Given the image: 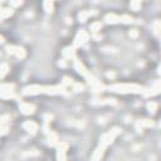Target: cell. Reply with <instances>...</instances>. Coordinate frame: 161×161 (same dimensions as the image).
Here are the masks:
<instances>
[{
    "mask_svg": "<svg viewBox=\"0 0 161 161\" xmlns=\"http://www.w3.org/2000/svg\"><path fill=\"white\" fill-rule=\"evenodd\" d=\"M119 132H121L119 127H113V128H111L109 131H107L106 133H103V135L101 136V138H99V145L97 146L96 151L93 152V155H92V157H91V161H99V160L102 158V156H103L106 148L114 141V138L119 135Z\"/></svg>",
    "mask_w": 161,
    "mask_h": 161,
    "instance_id": "1",
    "label": "cell"
},
{
    "mask_svg": "<svg viewBox=\"0 0 161 161\" xmlns=\"http://www.w3.org/2000/svg\"><path fill=\"white\" fill-rule=\"evenodd\" d=\"M24 94L26 96H34V94H40V93H47V94H60L64 93V86H28L23 91Z\"/></svg>",
    "mask_w": 161,
    "mask_h": 161,
    "instance_id": "2",
    "label": "cell"
},
{
    "mask_svg": "<svg viewBox=\"0 0 161 161\" xmlns=\"http://www.w3.org/2000/svg\"><path fill=\"white\" fill-rule=\"evenodd\" d=\"M112 92L117 93H143L145 88L135 83H114L108 87Z\"/></svg>",
    "mask_w": 161,
    "mask_h": 161,
    "instance_id": "3",
    "label": "cell"
},
{
    "mask_svg": "<svg viewBox=\"0 0 161 161\" xmlns=\"http://www.w3.org/2000/svg\"><path fill=\"white\" fill-rule=\"evenodd\" d=\"M88 39H89L88 33H87L86 30L80 29V30L77 33V35H75V38H74V43H73L72 47H73V48H78V47H80V45H83Z\"/></svg>",
    "mask_w": 161,
    "mask_h": 161,
    "instance_id": "4",
    "label": "cell"
},
{
    "mask_svg": "<svg viewBox=\"0 0 161 161\" xmlns=\"http://www.w3.org/2000/svg\"><path fill=\"white\" fill-rule=\"evenodd\" d=\"M5 49H6V52H8L9 54L15 55L16 58H21V59H23V58H25V55H26L25 49L21 48V47H16V45H6Z\"/></svg>",
    "mask_w": 161,
    "mask_h": 161,
    "instance_id": "5",
    "label": "cell"
},
{
    "mask_svg": "<svg viewBox=\"0 0 161 161\" xmlns=\"http://www.w3.org/2000/svg\"><path fill=\"white\" fill-rule=\"evenodd\" d=\"M68 145L65 142H59L57 145V161H65V151Z\"/></svg>",
    "mask_w": 161,
    "mask_h": 161,
    "instance_id": "6",
    "label": "cell"
},
{
    "mask_svg": "<svg viewBox=\"0 0 161 161\" xmlns=\"http://www.w3.org/2000/svg\"><path fill=\"white\" fill-rule=\"evenodd\" d=\"M19 109L21 113L24 114H33L35 112V106L31 103H26V102H21L19 104Z\"/></svg>",
    "mask_w": 161,
    "mask_h": 161,
    "instance_id": "7",
    "label": "cell"
},
{
    "mask_svg": "<svg viewBox=\"0 0 161 161\" xmlns=\"http://www.w3.org/2000/svg\"><path fill=\"white\" fill-rule=\"evenodd\" d=\"M23 127H24L25 131H28V132L31 133V135L36 133V131H38V128H39V126H38L34 121H25V122L23 123Z\"/></svg>",
    "mask_w": 161,
    "mask_h": 161,
    "instance_id": "8",
    "label": "cell"
},
{
    "mask_svg": "<svg viewBox=\"0 0 161 161\" xmlns=\"http://www.w3.org/2000/svg\"><path fill=\"white\" fill-rule=\"evenodd\" d=\"M98 11L96 10V9H92V10H83V11H80L79 14H78V19H79V21H86L89 16H93V15H96Z\"/></svg>",
    "mask_w": 161,
    "mask_h": 161,
    "instance_id": "9",
    "label": "cell"
},
{
    "mask_svg": "<svg viewBox=\"0 0 161 161\" xmlns=\"http://www.w3.org/2000/svg\"><path fill=\"white\" fill-rule=\"evenodd\" d=\"M63 57L65 59H75V48H73V47H65L63 49Z\"/></svg>",
    "mask_w": 161,
    "mask_h": 161,
    "instance_id": "10",
    "label": "cell"
},
{
    "mask_svg": "<svg viewBox=\"0 0 161 161\" xmlns=\"http://www.w3.org/2000/svg\"><path fill=\"white\" fill-rule=\"evenodd\" d=\"M104 21L108 23V24H116V23H119V15L114 14V13H111V14H107L104 16Z\"/></svg>",
    "mask_w": 161,
    "mask_h": 161,
    "instance_id": "11",
    "label": "cell"
},
{
    "mask_svg": "<svg viewBox=\"0 0 161 161\" xmlns=\"http://www.w3.org/2000/svg\"><path fill=\"white\" fill-rule=\"evenodd\" d=\"M158 92H160V82L157 80V82L153 84V87H151V89H150V91H143V94L148 97V96L158 94Z\"/></svg>",
    "mask_w": 161,
    "mask_h": 161,
    "instance_id": "12",
    "label": "cell"
},
{
    "mask_svg": "<svg viewBox=\"0 0 161 161\" xmlns=\"http://www.w3.org/2000/svg\"><path fill=\"white\" fill-rule=\"evenodd\" d=\"M13 13H14L13 8H3V9L0 10V16H1V19H5V18L11 16Z\"/></svg>",
    "mask_w": 161,
    "mask_h": 161,
    "instance_id": "13",
    "label": "cell"
},
{
    "mask_svg": "<svg viewBox=\"0 0 161 161\" xmlns=\"http://www.w3.org/2000/svg\"><path fill=\"white\" fill-rule=\"evenodd\" d=\"M119 23L122 24H131L133 23V18L128 14H123V15H119Z\"/></svg>",
    "mask_w": 161,
    "mask_h": 161,
    "instance_id": "14",
    "label": "cell"
},
{
    "mask_svg": "<svg viewBox=\"0 0 161 161\" xmlns=\"http://www.w3.org/2000/svg\"><path fill=\"white\" fill-rule=\"evenodd\" d=\"M151 28H152V30H153V34H155L156 36H158V35H160V29H161V23H160V20H155V21L151 24Z\"/></svg>",
    "mask_w": 161,
    "mask_h": 161,
    "instance_id": "15",
    "label": "cell"
},
{
    "mask_svg": "<svg viewBox=\"0 0 161 161\" xmlns=\"http://www.w3.org/2000/svg\"><path fill=\"white\" fill-rule=\"evenodd\" d=\"M48 135H49V143L52 145V146H57L58 143H59V141H58V136L54 133V132H48Z\"/></svg>",
    "mask_w": 161,
    "mask_h": 161,
    "instance_id": "16",
    "label": "cell"
},
{
    "mask_svg": "<svg viewBox=\"0 0 161 161\" xmlns=\"http://www.w3.org/2000/svg\"><path fill=\"white\" fill-rule=\"evenodd\" d=\"M0 97L1 98H15V92L14 91H0Z\"/></svg>",
    "mask_w": 161,
    "mask_h": 161,
    "instance_id": "17",
    "label": "cell"
},
{
    "mask_svg": "<svg viewBox=\"0 0 161 161\" xmlns=\"http://www.w3.org/2000/svg\"><path fill=\"white\" fill-rule=\"evenodd\" d=\"M101 28H102V23H101V21H93V23L89 25V29H91V31H93V33H97L98 30H101Z\"/></svg>",
    "mask_w": 161,
    "mask_h": 161,
    "instance_id": "18",
    "label": "cell"
},
{
    "mask_svg": "<svg viewBox=\"0 0 161 161\" xmlns=\"http://www.w3.org/2000/svg\"><path fill=\"white\" fill-rule=\"evenodd\" d=\"M9 72V65L6 63H1L0 64V78H4Z\"/></svg>",
    "mask_w": 161,
    "mask_h": 161,
    "instance_id": "19",
    "label": "cell"
},
{
    "mask_svg": "<svg viewBox=\"0 0 161 161\" xmlns=\"http://www.w3.org/2000/svg\"><path fill=\"white\" fill-rule=\"evenodd\" d=\"M43 8H44V10L49 14V13L53 11V9H54V4H53V1H44V3H43Z\"/></svg>",
    "mask_w": 161,
    "mask_h": 161,
    "instance_id": "20",
    "label": "cell"
},
{
    "mask_svg": "<svg viewBox=\"0 0 161 161\" xmlns=\"http://www.w3.org/2000/svg\"><path fill=\"white\" fill-rule=\"evenodd\" d=\"M152 125H153V122L150 121V119H142V121H138V123H137V126L138 127L141 126V128L142 127H151Z\"/></svg>",
    "mask_w": 161,
    "mask_h": 161,
    "instance_id": "21",
    "label": "cell"
},
{
    "mask_svg": "<svg viewBox=\"0 0 161 161\" xmlns=\"http://www.w3.org/2000/svg\"><path fill=\"white\" fill-rule=\"evenodd\" d=\"M14 87L13 83H3L0 84V91H14Z\"/></svg>",
    "mask_w": 161,
    "mask_h": 161,
    "instance_id": "22",
    "label": "cell"
},
{
    "mask_svg": "<svg viewBox=\"0 0 161 161\" xmlns=\"http://www.w3.org/2000/svg\"><path fill=\"white\" fill-rule=\"evenodd\" d=\"M130 8H131L132 10H135V11L140 10V9H141V1H137V0L131 1V3H130Z\"/></svg>",
    "mask_w": 161,
    "mask_h": 161,
    "instance_id": "23",
    "label": "cell"
},
{
    "mask_svg": "<svg viewBox=\"0 0 161 161\" xmlns=\"http://www.w3.org/2000/svg\"><path fill=\"white\" fill-rule=\"evenodd\" d=\"M147 109H148L151 113H155L156 109H157V103H156V102H148V103H147Z\"/></svg>",
    "mask_w": 161,
    "mask_h": 161,
    "instance_id": "24",
    "label": "cell"
},
{
    "mask_svg": "<svg viewBox=\"0 0 161 161\" xmlns=\"http://www.w3.org/2000/svg\"><path fill=\"white\" fill-rule=\"evenodd\" d=\"M9 119H10V117H9V116H0V126L5 125Z\"/></svg>",
    "mask_w": 161,
    "mask_h": 161,
    "instance_id": "25",
    "label": "cell"
},
{
    "mask_svg": "<svg viewBox=\"0 0 161 161\" xmlns=\"http://www.w3.org/2000/svg\"><path fill=\"white\" fill-rule=\"evenodd\" d=\"M128 35H130L131 38H137V36H138V31H137V29H132V30H130V31H128Z\"/></svg>",
    "mask_w": 161,
    "mask_h": 161,
    "instance_id": "26",
    "label": "cell"
},
{
    "mask_svg": "<svg viewBox=\"0 0 161 161\" xmlns=\"http://www.w3.org/2000/svg\"><path fill=\"white\" fill-rule=\"evenodd\" d=\"M84 89V86L83 84H80V83H75L74 84V91L75 92H80V91H83Z\"/></svg>",
    "mask_w": 161,
    "mask_h": 161,
    "instance_id": "27",
    "label": "cell"
},
{
    "mask_svg": "<svg viewBox=\"0 0 161 161\" xmlns=\"http://www.w3.org/2000/svg\"><path fill=\"white\" fill-rule=\"evenodd\" d=\"M65 84H72V78L64 77V79H63V86H65Z\"/></svg>",
    "mask_w": 161,
    "mask_h": 161,
    "instance_id": "28",
    "label": "cell"
},
{
    "mask_svg": "<svg viewBox=\"0 0 161 161\" xmlns=\"http://www.w3.org/2000/svg\"><path fill=\"white\" fill-rule=\"evenodd\" d=\"M23 4V1H10V6L15 8V6H20Z\"/></svg>",
    "mask_w": 161,
    "mask_h": 161,
    "instance_id": "29",
    "label": "cell"
},
{
    "mask_svg": "<svg viewBox=\"0 0 161 161\" xmlns=\"http://www.w3.org/2000/svg\"><path fill=\"white\" fill-rule=\"evenodd\" d=\"M59 65H62V67H65V65H67V63H65V60H64V59H62V60L59 62Z\"/></svg>",
    "mask_w": 161,
    "mask_h": 161,
    "instance_id": "30",
    "label": "cell"
},
{
    "mask_svg": "<svg viewBox=\"0 0 161 161\" xmlns=\"http://www.w3.org/2000/svg\"><path fill=\"white\" fill-rule=\"evenodd\" d=\"M107 77L108 78H114V74L113 73H107Z\"/></svg>",
    "mask_w": 161,
    "mask_h": 161,
    "instance_id": "31",
    "label": "cell"
},
{
    "mask_svg": "<svg viewBox=\"0 0 161 161\" xmlns=\"http://www.w3.org/2000/svg\"><path fill=\"white\" fill-rule=\"evenodd\" d=\"M1 43H4V38L0 35V44H1Z\"/></svg>",
    "mask_w": 161,
    "mask_h": 161,
    "instance_id": "32",
    "label": "cell"
},
{
    "mask_svg": "<svg viewBox=\"0 0 161 161\" xmlns=\"http://www.w3.org/2000/svg\"><path fill=\"white\" fill-rule=\"evenodd\" d=\"M0 20H1V16H0Z\"/></svg>",
    "mask_w": 161,
    "mask_h": 161,
    "instance_id": "33",
    "label": "cell"
}]
</instances>
